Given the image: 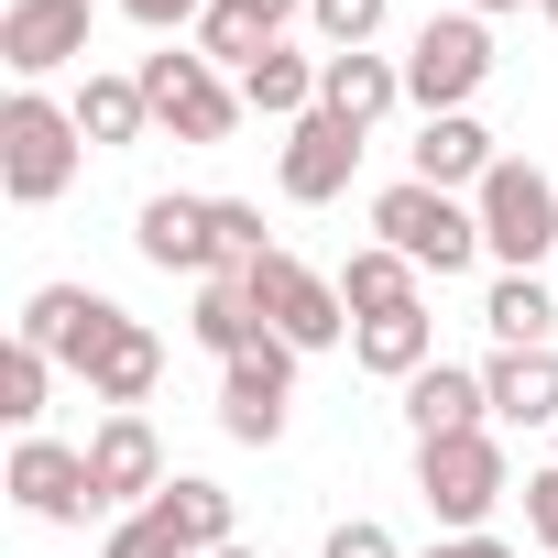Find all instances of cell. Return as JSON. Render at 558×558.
I'll return each mask as SVG.
<instances>
[{
    "instance_id": "cb8c5ba5",
    "label": "cell",
    "mask_w": 558,
    "mask_h": 558,
    "mask_svg": "<svg viewBox=\"0 0 558 558\" xmlns=\"http://www.w3.org/2000/svg\"><path fill=\"white\" fill-rule=\"evenodd\" d=\"M482 329L504 351H558V296L536 286V274H493V296H482Z\"/></svg>"
},
{
    "instance_id": "5bb4252c",
    "label": "cell",
    "mask_w": 558,
    "mask_h": 558,
    "mask_svg": "<svg viewBox=\"0 0 558 558\" xmlns=\"http://www.w3.org/2000/svg\"><path fill=\"white\" fill-rule=\"evenodd\" d=\"M351 175H362V132H351V121H329V110H307V121L286 132V154H274V186H286L296 208H329Z\"/></svg>"
},
{
    "instance_id": "4316f807",
    "label": "cell",
    "mask_w": 558,
    "mask_h": 558,
    "mask_svg": "<svg viewBox=\"0 0 558 558\" xmlns=\"http://www.w3.org/2000/svg\"><path fill=\"white\" fill-rule=\"evenodd\" d=\"M45 395H56V362H45L34 340H12V351H0V416L34 438V427H45Z\"/></svg>"
},
{
    "instance_id": "5b68a950",
    "label": "cell",
    "mask_w": 558,
    "mask_h": 558,
    "mask_svg": "<svg viewBox=\"0 0 558 558\" xmlns=\"http://www.w3.org/2000/svg\"><path fill=\"white\" fill-rule=\"evenodd\" d=\"M471 208H482V252L504 263V274H536L547 252H558V175L547 165H493L482 186H471Z\"/></svg>"
},
{
    "instance_id": "e575fe53",
    "label": "cell",
    "mask_w": 558,
    "mask_h": 558,
    "mask_svg": "<svg viewBox=\"0 0 558 558\" xmlns=\"http://www.w3.org/2000/svg\"><path fill=\"white\" fill-rule=\"evenodd\" d=\"M241 12H252L263 34H286V23H307V0H241Z\"/></svg>"
},
{
    "instance_id": "ac0fdd59",
    "label": "cell",
    "mask_w": 558,
    "mask_h": 558,
    "mask_svg": "<svg viewBox=\"0 0 558 558\" xmlns=\"http://www.w3.org/2000/svg\"><path fill=\"white\" fill-rule=\"evenodd\" d=\"M318 66H329V56H296V45H263V56H252V66H241L230 88H241V110H252V121H286V132H296V121L318 110Z\"/></svg>"
},
{
    "instance_id": "30bf717a",
    "label": "cell",
    "mask_w": 558,
    "mask_h": 558,
    "mask_svg": "<svg viewBox=\"0 0 558 558\" xmlns=\"http://www.w3.org/2000/svg\"><path fill=\"white\" fill-rule=\"evenodd\" d=\"M88 482H99V514H143V504L175 482V471H165V438H154V416H143V405L88 427Z\"/></svg>"
},
{
    "instance_id": "6da1fadb",
    "label": "cell",
    "mask_w": 558,
    "mask_h": 558,
    "mask_svg": "<svg viewBox=\"0 0 558 558\" xmlns=\"http://www.w3.org/2000/svg\"><path fill=\"white\" fill-rule=\"evenodd\" d=\"M77 154H88V132L66 99H45V88L0 99V186H12V208H56L77 186Z\"/></svg>"
},
{
    "instance_id": "f1b7e54d",
    "label": "cell",
    "mask_w": 558,
    "mask_h": 558,
    "mask_svg": "<svg viewBox=\"0 0 558 558\" xmlns=\"http://www.w3.org/2000/svg\"><path fill=\"white\" fill-rule=\"evenodd\" d=\"M99 558H186V536L143 504V514H110V536H99Z\"/></svg>"
},
{
    "instance_id": "d590c367",
    "label": "cell",
    "mask_w": 558,
    "mask_h": 558,
    "mask_svg": "<svg viewBox=\"0 0 558 558\" xmlns=\"http://www.w3.org/2000/svg\"><path fill=\"white\" fill-rule=\"evenodd\" d=\"M460 12H482V23H493V12H525V0H460Z\"/></svg>"
},
{
    "instance_id": "7402d4cb",
    "label": "cell",
    "mask_w": 558,
    "mask_h": 558,
    "mask_svg": "<svg viewBox=\"0 0 558 558\" xmlns=\"http://www.w3.org/2000/svg\"><path fill=\"white\" fill-rule=\"evenodd\" d=\"M416 286H427V274H416L395 241H362V252L340 263V307H351V329H362V318H395V307H427Z\"/></svg>"
},
{
    "instance_id": "d6986e66",
    "label": "cell",
    "mask_w": 558,
    "mask_h": 558,
    "mask_svg": "<svg viewBox=\"0 0 558 558\" xmlns=\"http://www.w3.org/2000/svg\"><path fill=\"white\" fill-rule=\"evenodd\" d=\"M482 395H493V427H558V351H493Z\"/></svg>"
},
{
    "instance_id": "9a60e30c",
    "label": "cell",
    "mask_w": 558,
    "mask_h": 558,
    "mask_svg": "<svg viewBox=\"0 0 558 558\" xmlns=\"http://www.w3.org/2000/svg\"><path fill=\"white\" fill-rule=\"evenodd\" d=\"M318 110L351 121V132L395 121V110H405V56H373V45H362V56H329V66H318Z\"/></svg>"
},
{
    "instance_id": "f546056e",
    "label": "cell",
    "mask_w": 558,
    "mask_h": 558,
    "mask_svg": "<svg viewBox=\"0 0 558 558\" xmlns=\"http://www.w3.org/2000/svg\"><path fill=\"white\" fill-rule=\"evenodd\" d=\"M263 252H274V241H263V208H252V197H219V263L241 274V263H263Z\"/></svg>"
},
{
    "instance_id": "e0dca14e",
    "label": "cell",
    "mask_w": 558,
    "mask_h": 558,
    "mask_svg": "<svg viewBox=\"0 0 558 558\" xmlns=\"http://www.w3.org/2000/svg\"><path fill=\"white\" fill-rule=\"evenodd\" d=\"M405 427H416V449H427V438H471V427H493V395H482V373H460V362H427V373L405 384Z\"/></svg>"
},
{
    "instance_id": "3957f363",
    "label": "cell",
    "mask_w": 558,
    "mask_h": 558,
    "mask_svg": "<svg viewBox=\"0 0 558 558\" xmlns=\"http://www.w3.org/2000/svg\"><path fill=\"white\" fill-rule=\"evenodd\" d=\"M416 493H427L438 536H493V504L514 493L504 438H493V427H471V438H427V449H416Z\"/></svg>"
},
{
    "instance_id": "4fadbf2b",
    "label": "cell",
    "mask_w": 558,
    "mask_h": 558,
    "mask_svg": "<svg viewBox=\"0 0 558 558\" xmlns=\"http://www.w3.org/2000/svg\"><path fill=\"white\" fill-rule=\"evenodd\" d=\"M132 252L154 263V274H197V286H208V274H230L219 263V197H143V219H132Z\"/></svg>"
},
{
    "instance_id": "52a82bcc",
    "label": "cell",
    "mask_w": 558,
    "mask_h": 558,
    "mask_svg": "<svg viewBox=\"0 0 558 558\" xmlns=\"http://www.w3.org/2000/svg\"><path fill=\"white\" fill-rule=\"evenodd\" d=\"M132 77H143V99H154V132H175V143H230V132H241V88H230L197 45H165V56H143Z\"/></svg>"
},
{
    "instance_id": "7a4b0ae2",
    "label": "cell",
    "mask_w": 558,
    "mask_h": 558,
    "mask_svg": "<svg viewBox=\"0 0 558 558\" xmlns=\"http://www.w3.org/2000/svg\"><path fill=\"white\" fill-rule=\"evenodd\" d=\"M373 241H395L416 274H471L482 263V208L471 197H449V186H416V175H395L384 197H373Z\"/></svg>"
},
{
    "instance_id": "7c38bea8",
    "label": "cell",
    "mask_w": 558,
    "mask_h": 558,
    "mask_svg": "<svg viewBox=\"0 0 558 558\" xmlns=\"http://www.w3.org/2000/svg\"><path fill=\"white\" fill-rule=\"evenodd\" d=\"M12 504L34 514V525H88L99 514V482H88V449H66V438H12Z\"/></svg>"
},
{
    "instance_id": "8d00e7d4",
    "label": "cell",
    "mask_w": 558,
    "mask_h": 558,
    "mask_svg": "<svg viewBox=\"0 0 558 558\" xmlns=\"http://www.w3.org/2000/svg\"><path fill=\"white\" fill-rule=\"evenodd\" d=\"M536 23H547V34H558V0H536Z\"/></svg>"
},
{
    "instance_id": "ffe728a7",
    "label": "cell",
    "mask_w": 558,
    "mask_h": 558,
    "mask_svg": "<svg viewBox=\"0 0 558 558\" xmlns=\"http://www.w3.org/2000/svg\"><path fill=\"white\" fill-rule=\"evenodd\" d=\"M66 110H77V132H88V154H132V143L154 132V99H143V77H99V66H88Z\"/></svg>"
},
{
    "instance_id": "d6a6232c",
    "label": "cell",
    "mask_w": 558,
    "mask_h": 558,
    "mask_svg": "<svg viewBox=\"0 0 558 558\" xmlns=\"http://www.w3.org/2000/svg\"><path fill=\"white\" fill-rule=\"evenodd\" d=\"M121 12H132L143 34H197V23H208V0H121Z\"/></svg>"
},
{
    "instance_id": "2e32d148",
    "label": "cell",
    "mask_w": 558,
    "mask_h": 558,
    "mask_svg": "<svg viewBox=\"0 0 558 558\" xmlns=\"http://www.w3.org/2000/svg\"><path fill=\"white\" fill-rule=\"evenodd\" d=\"M493 165H504V154H493V132H482L471 110H449V121H416V165H405L416 186H449V197H471Z\"/></svg>"
},
{
    "instance_id": "8992f818",
    "label": "cell",
    "mask_w": 558,
    "mask_h": 558,
    "mask_svg": "<svg viewBox=\"0 0 558 558\" xmlns=\"http://www.w3.org/2000/svg\"><path fill=\"white\" fill-rule=\"evenodd\" d=\"M482 77H493V34H482V12H427L416 45H405V110L449 121V110H471Z\"/></svg>"
},
{
    "instance_id": "603a6c76",
    "label": "cell",
    "mask_w": 558,
    "mask_h": 558,
    "mask_svg": "<svg viewBox=\"0 0 558 558\" xmlns=\"http://www.w3.org/2000/svg\"><path fill=\"white\" fill-rule=\"evenodd\" d=\"M154 384H165V340H154L143 318H121V340H110V351L88 362V395H99L110 416H132V405H143Z\"/></svg>"
},
{
    "instance_id": "d4e9b609",
    "label": "cell",
    "mask_w": 558,
    "mask_h": 558,
    "mask_svg": "<svg viewBox=\"0 0 558 558\" xmlns=\"http://www.w3.org/2000/svg\"><path fill=\"white\" fill-rule=\"evenodd\" d=\"M186 329H197V351H208V362H241L252 340H274L241 274H208V286H197V318H186Z\"/></svg>"
},
{
    "instance_id": "ba28073f",
    "label": "cell",
    "mask_w": 558,
    "mask_h": 558,
    "mask_svg": "<svg viewBox=\"0 0 558 558\" xmlns=\"http://www.w3.org/2000/svg\"><path fill=\"white\" fill-rule=\"evenodd\" d=\"M121 318H132V307H110L99 286H34V296H23V318H12V340H34L45 362H66V373L88 384V362L121 340Z\"/></svg>"
},
{
    "instance_id": "4dcf8cb0",
    "label": "cell",
    "mask_w": 558,
    "mask_h": 558,
    "mask_svg": "<svg viewBox=\"0 0 558 558\" xmlns=\"http://www.w3.org/2000/svg\"><path fill=\"white\" fill-rule=\"evenodd\" d=\"M318 558H405V547H395V525H373V514H340Z\"/></svg>"
},
{
    "instance_id": "9c48e42d",
    "label": "cell",
    "mask_w": 558,
    "mask_h": 558,
    "mask_svg": "<svg viewBox=\"0 0 558 558\" xmlns=\"http://www.w3.org/2000/svg\"><path fill=\"white\" fill-rule=\"evenodd\" d=\"M296 362H307V351H286V340H252L241 362H219V427H230L241 449H274V438H286V416H296Z\"/></svg>"
},
{
    "instance_id": "8fae6325",
    "label": "cell",
    "mask_w": 558,
    "mask_h": 558,
    "mask_svg": "<svg viewBox=\"0 0 558 558\" xmlns=\"http://www.w3.org/2000/svg\"><path fill=\"white\" fill-rule=\"evenodd\" d=\"M0 66L23 88L88 66V0H12V12H0Z\"/></svg>"
},
{
    "instance_id": "484cf974",
    "label": "cell",
    "mask_w": 558,
    "mask_h": 558,
    "mask_svg": "<svg viewBox=\"0 0 558 558\" xmlns=\"http://www.w3.org/2000/svg\"><path fill=\"white\" fill-rule=\"evenodd\" d=\"M154 514L186 536V558H219V547H241V536H230V493H219L208 471H175V482L154 493Z\"/></svg>"
},
{
    "instance_id": "277c9868",
    "label": "cell",
    "mask_w": 558,
    "mask_h": 558,
    "mask_svg": "<svg viewBox=\"0 0 558 558\" xmlns=\"http://www.w3.org/2000/svg\"><path fill=\"white\" fill-rule=\"evenodd\" d=\"M241 286H252V307H263V329L286 340V351H340V340H351V307H340V274H318V263H296L286 241H274L263 263H241Z\"/></svg>"
},
{
    "instance_id": "74e56055",
    "label": "cell",
    "mask_w": 558,
    "mask_h": 558,
    "mask_svg": "<svg viewBox=\"0 0 558 558\" xmlns=\"http://www.w3.org/2000/svg\"><path fill=\"white\" fill-rule=\"evenodd\" d=\"M219 558H252V547H219Z\"/></svg>"
},
{
    "instance_id": "83f0119b",
    "label": "cell",
    "mask_w": 558,
    "mask_h": 558,
    "mask_svg": "<svg viewBox=\"0 0 558 558\" xmlns=\"http://www.w3.org/2000/svg\"><path fill=\"white\" fill-rule=\"evenodd\" d=\"M384 12H395V0H307V23H318L329 56H362V45L384 34Z\"/></svg>"
},
{
    "instance_id": "1f68e13d",
    "label": "cell",
    "mask_w": 558,
    "mask_h": 558,
    "mask_svg": "<svg viewBox=\"0 0 558 558\" xmlns=\"http://www.w3.org/2000/svg\"><path fill=\"white\" fill-rule=\"evenodd\" d=\"M525 536L558 558V460H547V471H525Z\"/></svg>"
},
{
    "instance_id": "836d02e7",
    "label": "cell",
    "mask_w": 558,
    "mask_h": 558,
    "mask_svg": "<svg viewBox=\"0 0 558 558\" xmlns=\"http://www.w3.org/2000/svg\"><path fill=\"white\" fill-rule=\"evenodd\" d=\"M416 558H514L504 536H438V547H416Z\"/></svg>"
},
{
    "instance_id": "44dd1931",
    "label": "cell",
    "mask_w": 558,
    "mask_h": 558,
    "mask_svg": "<svg viewBox=\"0 0 558 558\" xmlns=\"http://www.w3.org/2000/svg\"><path fill=\"white\" fill-rule=\"evenodd\" d=\"M351 362H362L373 384H416V373L438 362V318H427V307H395V318H362V329H351Z\"/></svg>"
}]
</instances>
